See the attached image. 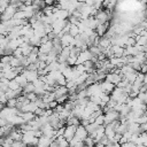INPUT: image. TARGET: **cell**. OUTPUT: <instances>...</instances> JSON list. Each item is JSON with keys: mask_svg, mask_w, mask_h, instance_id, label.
Instances as JSON below:
<instances>
[{"mask_svg": "<svg viewBox=\"0 0 147 147\" xmlns=\"http://www.w3.org/2000/svg\"><path fill=\"white\" fill-rule=\"evenodd\" d=\"M70 36H72V37H76L78 33H79V30H78V28H77V25H72L71 24V26H70V29H69V32H68Z\"/></svg>", "mask_w": 147, "mask_h": 147, "instance_id": "6", "label": "cell"}, {"mask_svg": "<svg viewBox=\"0 0 147 147\" xmlns=\"http://www.w3.org/2000/svg\"><path fill=\"white\" fill-rule=\"evenodd\" d=\"M20 116L24 119V122H30V121L34 119V114L33 113H22V114H20Z\"/></svg>", "mask_w": 147, "mask_h": 147, "instance_id": "5", "label": "cell"}, {"mask_svg": "<svg viewBox=\"0 0 147 147\" xmlns=\"http://www.w3.org/2000/svg\"><path fill=\"white\" fill-rule=\"evenodd\" d=\"M106 80L107 82H109V83H111V84H114L115 86L122 80V76L118 74V72H110V74H107L106 75Z\"/></svg>", "mask_w": 147, "mask_h": 147, "instance_id": "1", "label": "cell"}, {"mask_svg": "<svg viewBox=\"0 0 147 147\" xmlns=\"http://www.w3.org/2000/svg\"><path fill=\"white\" fill-rule=\"evenodd\" d=\"M94 123L98 124V125H103V114L99 115V116L94 119Z\"/></svg>", "mask_w": 147, "mask_h": 147, "instance_id": "9", "label": "cell"}, {"mask_svg": "<svg viewBox=\"0 0 147 147\" xmlns=\"http://www.w3.org/2000/svg\"><path fill=\"white\" fill-rule=\"evenodd\" d=\"M100 88H101V92L102 93H105V94L108 95V94H110L114 91L115 85L111 84V83H109V82H107V80H103V82L100 83Z\"/></svg>", "mask_w": 147, "mask_h": 147, "instance_id": "2", "label": "cell"}, {"mask_svg": "<svg viewBox=\"0 0 147 147\" xmlns=\"http://www.w3.org/2000/svg\"><path fill=\"white\" fill-rule=\"evenodd\" d=\"M53 138H48V137H45V136H41L38 138V142H37V146L36 147H48L49 144L52 142Z\"/></svg>", "mask_w": 147, "mask_h": 147, "instance_id": "3", "label": "cell"}, {"mask_svg": "<svg viewBox=\"0 0 147 147\" xmlns=\"http://www.w3.org/2000/svg\"><path fill=\"white\" fill-rule=\"evenodd\" d=\"M16 99H9V100H7V106L9 107V108H15L16 107Z\"/></svg>", "mask_w": 147, "mask_h": 147, "instance_id": "8", "label": "cell"}, {"mask_svg": "<svg viewBox=\"0 0 147 147\" xmlns=\"http://www.w3.org/2000/svg\"><path fill=\"white\" fill-rule=\"evenodd\" d=\"M79 147H86V146H84V145H82V146H79Z\"/></svg>", "mask_w": 147, "mask_h": 147, "instance_id": "10", "label": "cell"}, {"mask_svg": "<svg viewBox=\"0 0 147 147\" xmlns=\"http://www.w3.org/2000/svg\"><path fill=\"white\" fill-rule=\"evenodd\" d=\"M75 136H76L77 138H79V139L83 141V140H84L88 134H87V132H86V130H85V127H84V126L78 125V126H77V129H76Z\"/></svg>", "mask_w": 147, "mask_h": 147, "instance_id": "4", "label": "cell"}, {"mask_svg": "<svg viewBox=\"0 0 147 147\" xmlns=\"http://www.w3.org/2000/svg\"><path fill=\"white\" fill-rule=\"evenodd\" d=\"M24 146H26L22 140H17V141H13L11 142V145H10V147H24Z\"/></svg>", "mask_w": 147, "mask_h": 147, "instance_id": "7", "label": "cell"}]
</instances>
